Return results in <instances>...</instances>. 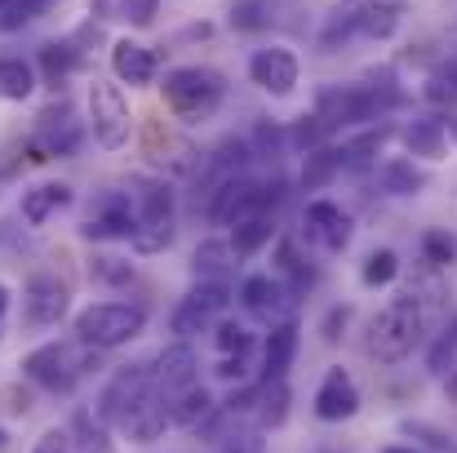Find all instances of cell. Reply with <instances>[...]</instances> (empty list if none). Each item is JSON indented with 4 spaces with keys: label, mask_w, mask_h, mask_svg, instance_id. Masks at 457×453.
I'll use <instances>...</instances> for the list:
<instances>
[{
    "label": "cell",
    "mask_w": 457,
    "mask_h": 453,
    "mask_svg": "<svg viewBox=\"0 0 457 453\" xmlns=\"http://www.w3.org/2000/svg\"><path fill=\"white\" fill-rule=\"evenodd\" d=\"M160 94H164V107H169L182 125H200V121H209V116L222 107L227 80H222V71H213V67H173V71L164 76Z\"/></svg>",
    "instance_id": "cell-1"
},
{
    "label": "cell",
    "mask_w": 457,
    "mask_h": 453,
    "mask_svg": "<svg viewBox=\"0 0 457 453\" xmlns=\"http://www.w3.org/2000/svg\"><path fill=\"white\" fill-rule=\"evenodd\" d=\"M427 333V315H422V302L413 298H391L369 324V356L378 365H400Z\"/></svg>",
    "instance_id": "cell-2"
},
{
    "label": "cell",
    "mask_w": 457,
    "mask_h": 453,
    "mask_svg": "<svg viewBox=\"0 0 457 453\" xmlns=\"http://www.w3.org/2000/svg\"><path fill=\"white\" fill-rule=\"evenodd\" d=\"M143 329H147V306L125 298L89 302L76 315V338H80V347H94V351H116V347L143 338Z\"/></svg>",
    "instance_id": "cell-3"
},
{
    "label": "cell",
    "mask_w": 457,
    "mask_h": 453,
    "mask_svg": "<svg viewBox=\"0 0 457 453\" xmlns=\"http://www.w3.org/2000/svg\"><path fill=\"white\" fill-rule=\"evenodd\" d=\"M400 13H404L400 0H355V4L328 13V27H324L320 45L333 49L337 40H351V36H364V40H391V36L400 31Z\"/></svg>",
    "instance_id": "cell-4"
},
{
    "label": "cell",
    "mask_w": 457,
    "mask_h": 453,
    "mask_svg": "<svg viewBox=\"0 0 457 453\" xmlns=\"http://www.w3.org/2000/svg\"><path fill=\"white\" fill-rule=\"evenodd\" d=\"M85 107H89V134L103 151H120L134 134V116H129V103L120 94V85L112 80H89V94H85Z\"/></svg>",
    "instance_id": "cell-5"
},
{
    "label": "cell",
    "mask_w": 457,
    "mask_h": 453,
    "mask_svg": "<svg viewBox=\"0 0 457 453\" xmlns=\"http://www.w3.org/2000/svg\"><path fill=\"white\" fill-rule=\"evenodd\" d=\"M18 369H22L27 382H36V387H45V391H71V387L94 369V360H89V356H76L67 342H45V347L27 351Z\"/></svg>",
    "instance_id": "cell-6"
},
{
    "label": "cell",
    "mask_w": 457,
    "mask_h": 453,
    "mask_svg": "<svg viewBox=\"0 0 457 453\" xmlns=\"http://www.w3.org/2000/svg\"><path fill=\"white\" fill-rule=\"evenodd\" d=\"M147 391H152V365H147V360L120 365V369L112 373V382L103 387V396H98V405H94V418H98L103 427H120L125 414H129Z\"/></svg>",
    "instance_id": "cell-7"
},
{
    "label": "cell",
    "mask_w": 457,
    "mask_h": 453,
    "mask_svg": "<svg viewBox=\"0 0 457 453\" xmlns=\"http://www.w3.org/2000/svg\"><path fill=\"white\" fill-rule=\"evenodd\" d=\"M227 306H231V285H204L200 281L187 298H178V306L169 311V333L178 342H187V338L204 333Z\"/></svg>",
    "instance_id": "cell-8"
},
{
    "label": "cell",
    "mask_w": 457,
    "mask_h": 453,
    "mask_svg": "<svg viewBox=\"0 0 457 453\" xmlns=\"http://www.w3.org/2000/svg\"><path fill=\"white\" fill-rule=\"evenodd\" d=\"M134 227H138L134 196H129V191H103V196H94L80 236L94 240V245H107V240H129Z\"/></svg>",
    "instance_id": "cell-9"
},
{
    "label": "cell",
    "mask_w": 457,
    "mask_h": 453,
    "mask_svg": "<svg viewBox=\"0 0 457 453\" xmlns=\"http://www.w3.org/2000/svg\"><path fill=\"white\" fill-rule=\"evenodd\" d=\"M80 147H85V125L76 121L71 103H54L49 112H40L31 160H54V155L58 160H71Z\"/></svg>",
    "instance_id": "cell-10"
},
{
    "label": "cell",
    "mask_w": 457,
    "mask_h": 453,
    "mask_svg": "<svg viewBox=\"0 0 457 453\" xmlns=\"http://www.w3.org/2000/svg\"><path fill=\"white\" fill-rule=\"evenodd\" d=\"M240 302H245V311H249L253 320H262L267 329L280 324V320H294V311H298V294H294L280 276H271V272L245 276V281H240Z\"/></svg>",
    "instance_id": "cell-11"
},
{
    "label": "cell",
    "mask_w": 457,
    "mask_h": 453,
    "mask_svg": "<svg viewBox=\"0 0 457 453\" xmlns=\"http://www.w3.org/2000/svg\"><path fill=\"white\" fill-rule=\"evenodd\" d=\"M67 306H71L67 281L40 272V276H31L27 289H22V324H27V329H54V324L67 315Z\"/></svg>",
    "instance_id": "cell-12"
},
{
    "label": "cell",
    "mask_w": 457,
    "mask_h": 453,
    "mask_svg": "<svg viewBox=\"0 0 457 453\" xmlns=\"http://www.w3.org/2000/svg\"><path fill=\"white\" fill-rule=\"evenodd\" d=\"M298 76H303V63H298V54L285 49V45H267V49H258V54L249 58V80H253L262 94H271V98H289V94L298 89Z\"/></svg>",
    "instance_id": "cell-13"
},
{
    "label": "cell",
    "mask_w": 457,
    "mask_h": 453,
    "mask_svg": "<svg viewBox=\"0 0 457 453\" xmlns=\"http://www.w3.org/2000/svg\"><path fill=\"white\" fill-rule=\"evenodd\" d=\"M378 112H382L378 98H373L369 89H355V85H346V89H324L320 103H315V121L324 125V134L346 130V125H360V121H373Z\"/></svg>",
    "instance_id": "cell-14"
},
{
    "label": "cell",
    "mask_w": 457,
    "mask_h": 453,
    "mask_svg": "<svg viewBox=\"0 0 457 453\" xmlns=\"http://www.w3.org/2000/svg\"><path fill=\"white\" fill-rule=\"evenodd\" d=\"M195 382H200V356L191 351V342H173L152 360V387L164 400L195 387Z\"/></svg>",
    "instance_id": "cell-15"
},
{
    "label": "cell",
    "mask_w": 457,
    "mask_h": 453,
    "mask_svg": "<svg viewBox=\"0 0 457 453\" xmlns=\"http://www.w3.org/2000/svg\"><path fill=\"white\" fill-rule=\"evenodd\" d=\"M303 227H306V240H315L328 254H342L351 245V231H355L351 214L342 205H333V200H311L303 209Z\"/></svg>",
    "instance_id": "cell-16"
},
{
    "label": "cell",
    "mask_w": 457,
    "mask_h": 453,
    "mask_svg": "<svg viewBox=\"0 0 457 453\" xmlns=\"http://www.w3.org/2000/svg\"><path fill=\"white\" fill-rule=\"evenodd\" d=\"M360 414V387L346 369H328L315 387V418L320 423H346Z\"/></svg>",
    "instance_id": "cell-17"
},
{
    "label": "cell",
    "mask_w": 457,
    "mask_h": 453,
    "mask_svg": "<svg viewBox=\"0 0 457 453\" xmlns=\"http://www.w3.org/2000/svg\"><path fill=\"white\" fill-rule=\"evenodd\" d=\"M155 71H160V54L152 45H138V40H116L112 45V76L120 85H152Z\"/></svg>",
    "instance_id": "cell-18"
},
{
    "label": "cell",
    "mask_w": 457,
    "mask_h": 453,
    "mask_svg": "<svg viewBox=\"0 0 457 453\" xmlns=\"http://www.w3.org/2000/svg\"><path fill=\"white\" fill-rule=\"evenodd\" d=\"M134 214L138 227H155V231H173V191L164 178H134Z\"/></svg>",
    "instance_id": "cell-19"
},
{
    "label": "cell",
    "mask_w": 457,
    "mask_h": 453,
    "mask_svg": "<svg viewBox=\"0 0 457 453\" xmlns=\"http://www.w3.org/2000/svg\"><path fill=\"white\" fill-rule=\"evenodd\" d=\"M120 427L129 432V440H134V445H155V440L173 427V423H169V400L152 387V391H147L129 414H125V423H120Z\"/></svg>",
    "instance_id": "cell-20"
},
{
    "label": "cell",
    "mask_w": 457,
    "mask_h": 453,
    "mask_svg": "<svg viewBox=\"0 0 457 453\" xmlns=\"http://www.w3.org/2000/svg\"><path fill=\"white\" fill-rule=\"evenodd\" d=\"M71 200H76V191H71L67 182H36V187H27V191H22L18 214H22V222H27V227H45V222H49L54 214H62Z\"/></svg>",
    "instance_id": "cell-21"
},
{
    "label": "cell",
    "mask_w": 457,
    "mask_h": 453,
    "mask_svg": "<svg viewBox=\"0 0 457 453\" xmlns=\"http://www.w3.org/2000/svg\"><path fill=\"white\" fill-rule=\"evenodd\" d=\"M298 347H303L298 320L271 324V329H267V342H262V378H285L289 365H294V356H298Z\"/></svg>",
    "instance_id": "cell-22"
},
{
    "label": "cell",
    "mask_w": 457,
    "mask_h": 453,
    "mask_svg": "<svg viewBox=\"0 0 457 453\" xmlns=\"http://www.w3.org/2000/svg\"><path fill=\"white\" fill-rule=\"evenodd\" d=\"M191 272H195V281H204V285H231L236 249H231L227 240H200L195 254H191Z\"/></svg>",
    "instance_id": "cell-23"
},
{
    "label": "cell",
    "mask_w": 457,
    "mask_h": 453,
    "mask_svg": "<svg viewBox=\"0 0 457 453\" xmlns=\"http://www.w3.org/2000/svg\"><path fill=\"white\" fill-rule=\"evenodd\" d=\"M276 240V214L271 209H258V214H249V218H240L236 227H231V249H236V258H249V254H258V249H267Z\"/></svg>",
    "instance_id": "cell-24"
},
{
    "label": "cell",
    "mask_w": 457,
    "mask_h": 453,
    "mask_svg": "<svg viewBox=\"0 0 457 453\" xmlns=\"http://www.w3.org/2000/svg\"><path fill=\"white\" fill-rule=\"evenodd\" d=\"M40 76H36V63L22 58V54H4L0 58V98L4 103H27L36 94Z\"/></svg>",
    "instance_id": "cell-25"
},
{
    "label": "cell",
    "mask_w": 457,
    "mask_h": 453,
    "mask_svg": "<svg viewBox=\"0 0 457 453\" xmlns=\"http://www.w3.org/2000/svg\"><path fill=\"white\" fill-rule=\"evenodd\" d=\"M258 427H280L289 418V387L285 378H262L253 387V414H249Z\"/></svg>",
    "instance_id": "cell-26"
},
{
    "label": "cell",
    "mask_w": 457,
    "mask_h": 453,
    "mask_svg": "<svg viewBox=\"0 0 457 453\" xmlns=\"http://www.w3.org/2000/svg\"><path fill=\"white\" fill-rule=\"evenodd\" d=\"M209 414H213V396L200 382L187 387V391H178V396H169V423L173 427H200Z\"/></svg>",
    "instance_id": "cell-27"
},
{
    "label": "cell",
    "mask_w": 457,
    "mask_h": 453,
    "mask_svg": "<svg viewBox=\"0 0 457 453\" xmlns=\"http://www.w3.org/2000/svg\"><path fill=\"white\" fill-rule=\"evenodd\" d=\"M404 147L413 155H427V160H440L449 147V125L445 121H413L404 130Z\"/></svg>",
    "instance_id": "cell-28"
},
{
    "label": "cell",
    "mask_w": 457,
    "mask_h": 453,
    "mask_svg": "<svg viewBox=\"0 0 457 453\" xmlns=\"http://www.w3.org/2000/svg\"><path fill=\"white\" fill-rule=\"evenodd\" d=\"M40 67H45V80L58 89L76 67H80V49H76V40H49V45H40Z\"/></svg>",
    "instance_id": "cell-29"
},
{
    "label": "cell",
    "mask_w": 457,
    "mask_h": 453,
    "mask_svg": "<svg viewBox=\"0 0 457 453\" xmlns=\"http://www.w3.org/2000/svg\"><path fill=\"white\" fill-rule=\"evenodd\" d=\"M337 173H342V155H337V147H311L306 151V164H303V187L306 191L328 187Z\"/></svg>",
    "instance_id": "cell-30"
},
{
    "label": "cell",
    "mask_w": 457,
    "mask_h": 453,
    "mask_svg": "<svg viewBox=\"0 0 457 453\" xmlns=\"http://www.w3.org/2000/svg\"><path fill=\"white\" fill-rule=\"evenodd\" d=\"M422 98H427L431 107H457V58H449L440 71H431V76H427Z\"/></svg>",
    "instance_id": "cell-31"
},
{
    "label": "cell",
    "mask_w": 457,
    "mask_h": 453,
    "mask_svg": "<svg viewBox=\"0 0 457 453\" xmlns=\"http://www.w3.org/2000/svg\"><path fill=\"white\" fill-rule=\"evenodd\" d=\"M382 182H386L391 196H418V191L427 187V173L413 169V160H391V164L382 169Z\"/></svg>",
    "instance_id": "cell-32"
},
{
    "label": "cell",
    "mask_w": 457,
    "mask_h": 453,
    "mask_svg": "<svg viewBox=\"0 0 457 453\" xmlns=\"http://www.w3.org/2000/svg\"><path fill=\"white\" fill-rule=\"evenodd\" d=\"M395 276H400V258H395V249H373V254L364 258L360 281H364L369 289H382V285H391Z\"/></svg>",
    "instance_id": "cell-33"
},
{
    "label": "cell",
    "mask_w": 457,
    "mask_h": 453,
    "mask_svg": "<svg viewBox=\"0 0 457 453\" xmlns=\"http://www.w3.org/2000/svg\"><path fill=\"white\" fill-rule=\"evenodd\" d=\"M54 0H0V31H22L27 22H36Z\"/></svg>",
    "instance_id": "cell-34"
},
{
    "label": "cell",
    "mask_w": 457,
    "mask_h": 453,
    "mask_svg": "<svg viewBox=\"0 0 457 453\" xmlns=\"http://www.w3.org/2000/svg\"><path fill=\"white\" fill-rule=\"evenodd\" d=\"M271 9H276V0H240L231 9V27L236 31H262V27H271Z\"/></svg>",
    "instance_id": "cell-35"
},
{
    "label": "cell",
    "mask_w": 457,
    "mask_h": 453,
    "mask_svg": "<svg viewBox=\"0 0 457 453\" xmlns=\"http://www.w3.org/2000/svg\"><path fill=\"white\" fill-rule=\"evenodd\" d=\"M453 365H457V315H453V324L436 338V347L427 351V369L431 373H449Z\"/></svg>",
    "instance_id": "cell-36"
},
{
    "label": "cell",
    "mask_w": 457,
    "mask_h": 453,
    "mask_svg": "<svg viewBox=\"0 0 457 453\" xmlns=\"http://www.w3.org/2000/svg\"><path fill=\"white\" fill-rule=\"evenodd\" d=\"M382 130L378 134H364V138H355V143H346V147H337V155H342V169H364L373 155H378V147H382Z\"/></svg>",
    "instance_id": "cell-37"
},
{
    "label": "cell",
    "mask_w": 457,
    "mask_h": 453,
    "mask_svg": "<svg viewBox=\"0 0 457 453\" xmlns=\"http://www.w3.org/2000/svg\"><path fill=\"white\" fill-rule=\"evenodd\" d=\"M422 258H427L431 267H449L457 258V240L449 231H427V236H422Z\"/></svg>",
    "instance_id": "cell-38"
},
{
    "label": "cell",
    "mask_w": 457,
    "mask_h": 453,
    "mask_svg": "<svg viewBox=\"0 0 457 453\" xmlns=\"http://www.w3.org/2000/svg\"><path fill=\"white\" fill-rule=\"evenodd\" d=\"M213 342H218V351L222 356H249V347H253V333L245 329V324H218V333H213Z\"/></svg>",
    "instance_id": "cell-39"
},
{
    "label": "cell",
    "mask_w": 457,
    "mask_h": 453,
    "mask_svg": "<svg viewBox=\"0 0 457 453\" xmlns=\"http://www.w3.org/2000/svg\"><path fill=\"white\" fill-rule=\"evenodd\" d=\"M116 18H125L129 27H152L160 18V0H116Z\"/></svg>",
    "instance_id": "cell-40"
},
{
    "label": "cell",
    "mask_w": 457,
    "mask_h": 453,
    "mask_svg": "<svg viewBox=\"0 0 457 453\" xmlns=\"http://www.w3.org/2000/svg\"><path fill=\"white\" fill-rule=\"evenodd\" d=\"M94 281H103V285H129L134 281V263H125V258H94Z\"/></svg>",
    "instance_id": "cell-41"
},
{
    "label": "cell",
    "mask_w": 457,
    "mask_h": 453,
    "mask_svg": "<svg viewBox=\"0 0 457 453\" xmlns=\"http://www.w3.org/2000/svg\"><path fill=\"white\" fill-rule=\"evenodd\" d=\"M346 320H351V306H333L328 315H324V324H320V338L333 347L337 338H342V329H346Z\"/></svg>",
    "instance_id": "cell-42"
},
{
    "label": "cell",
    "mask_w": 457,
    "mask_h": 453,
    "mask_svg": "<svg viewBox=\"0 0 457 453\" xmlns=\"http://www.w3.org/2000/svg\"><path fill=\"white\" fill-rule=\"evenodd\" d=\"M31 453H71V432H62V427H49L40 440H36V449Z\"/></svg>",
    "instance_id": "cell-43"
},
{
    "label": "cell",
    "mask_w": 457,
    "mask_h": 453,
    "mask_svg": "<svg viewBox=\"0 0 457 453\" xmlns=\"http://www.w3.org/2000/svg\"><path fill=\"white\" fill-rule=\"evenodd\" d=\"M245 369H249V365H245V356H222L218 378H222V382H240V378H245Z\"/></svg>",
    "instance_id": "cell-44"
},
{
    "label": "cell",
    "mask_w": 457,
    "mask_h": 453,
    "mask_svg": "<svg viewBox=\"0 0 457 453\" xmlns=\"http://www.w3.org/2000/svg\"><path fill=\"white\" fill-rule=\"evenodd\" d=\"M222 453H267V449H262V440H258V436H249V432H245V436H231Z\"/></svg>",
    "instance_id": "cell-45"
},
{
    "label": "cell",
    "mask_w": 457,
    "mask_h": 453,
    "mask_svg": "<svg viewBox=\"0 0 457 453\" xmlns=\"http://www.w3.org/2000/svg\"><path fill=\"white\" fill-rule=\"evenodd\" d=\"M9 302H13V294H9V285L0 281V329H4V320H9Z\"/></svg>",
    "instance_id": "cell-46"
},
{
    "label": "cell",
    "mask_w": 457,
    "mask_h": 453,
    "mask_svg": "<svg viewBox=\"0 0 457 453\" xmlns=\"http://www.w3.org/2000/svg\"><path fill=\"white\" fill-rule=\"evenodd\" d=\"M89 9H98V18H112L116 13V0H89Z\"/></svg>",
    "instance_id": "cell-47"
},
{
    "label": "cell",
    "mask_w": 457,
    "mask_h": 453,
    "mask_svg": "<svg viewBox=\"0 0 457 453\" xmlns=\"http://www.w3.org/2000/svg\"><path fill=\"white\" fill-rule=\"evenodd\" d=\"M445 396H449V400H457V365L445 373Z\"/></svg>",
    "instance_id": "cell-48"
},
{
    "label": "cell",
    "mask_w": 457,
    "mask_h": 453,
    "mask_svg": "<svg viewBox=\"0 0 457 453\" xmlns=\"http://www.w3.org/2000/svg\"><path fill=\"white\" fill-rule=\"evenodd\" d=\"M382 453H418V449H409V445H391V449H382Z\"/></svg>",
    "instance_id": "cell-49"
},
{
    "label": "cell",
    "mask_w": 457,
    "mask_h": 453,
    "mask_svg": "<svg viewBox=\"0 0 457 453\" xmlns=\"http://www.w3.org/2000/svg\"><path fill=\"white\" fill-rule=\"evenodd\" d=\"M4 445H9V436H4V427H0V449H4Z\"/></svg>",
    "instance_id": "cell-50"
}]
</instances>
